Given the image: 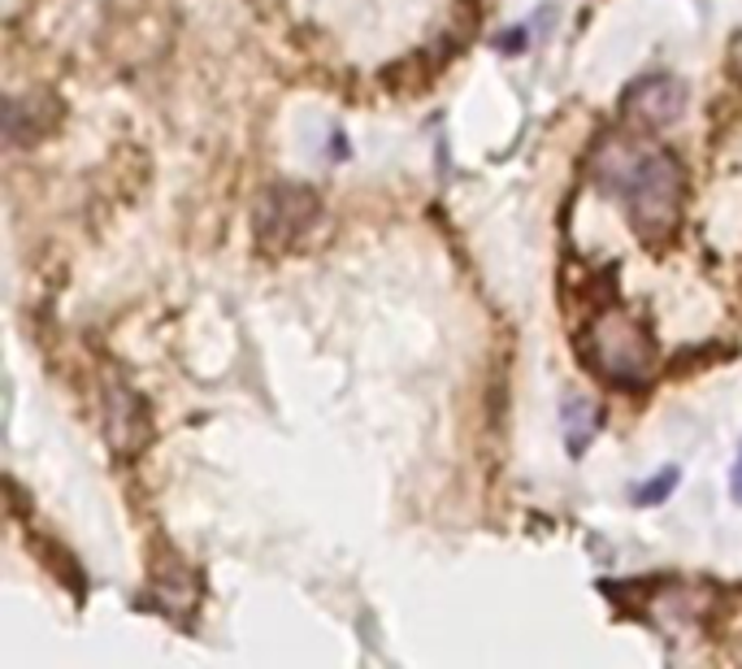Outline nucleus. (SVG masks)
<instances>
[{
  "label": "nucleus",
  "mask_w": 742,
  "mask_h": 669,
  "mask_svg": "<svg viewBox=\"0 0 742 669\" xmlns=\"http://www.w3.org/2000/svg\"><path fill=\"white\" fill-rule=\"evenodd\" d=\"M591 174L608 196L626 205V217L643 244L660 249L678 231L687 201V165L669 149H647L634 140L608 135L594 149Z\"/></svg>",
  "instance_id": "nucleus-1"
},
{
  "label": "nucleus",
  "mask_w": 742,
  "mask_h": 669,
  "mask_svg": "<svg viewBox=\"0 0 742 669\" xmlns=\"http://www.w3.org/2000/svg\"><path fill=\"white\" fill-rule=\"evenodd\" d=\"M582 361L603 383L639 392V387H651V378H655L660 348L634 313H626L621 305H608V310L594 313L587 335H582Z\"/></svg>",
  "instance_id": "nucleus-2"
},
{
  "label": "nucleus",
  "mask_w": 742,
  "mask_h": 669,
  "mask_svg": "<svg viewBox=\"0 0 742 669\" xmlns=\"http://www.w3.org/2000/svg\"><path fill=\"white\" fill-rule=\"evenodd\" d=\"M322 213V196L304 183H292V179H278L261 192V201L252 209V231H256V244L265 253H287L299 235L317 222Z\"/></svg>",
  "instance_id": "nucleus-3"
},
{
  "label": "nucleus",
  "mask_w": 742,
  "mask_h": 669,
  "mask_svg": "<svg viewBox=\"0 0 742 669\" xmlns=\"http://www.w3.org/2000/svg\"><path fill=\"white\" fill-rule=\"evenodd\" d=\"M100 422H104V439L118 457H140L152 444V413L149 401L118 374L104 378L100 392Z\"/></svg>",
  "instance_id": "nucleus-4"
},
{
  "label": "nucleus",
  "mask_w": 742,
  "mask_h": 669,
  "mask_svg": "<svg viewBox=\"0 0 742 669\" xmlns=\"http://www.w3.org/2000/svg\"><path fill=\"white\" fill-rule=\"evenodd\" d=\"M687 101H691V92H687V83L678 74H643V79H634L621 92V113L634 126L664 131V126H673L687 113Z\"/></svg>",
  "instance_id": "nucleus-5"
},
{
  "label": "nucleus",
  "mask_w": 742,
  "mask_h": 669,
  "mask_svg": "<svg viewBox=\"0 0 742 669\" xmlns=\"http://www.w3.org/2000/svg\"><path fill=\"white\" fill-rule=\"evenodd\" d=\"M594 430H599V409H594L591 401H565V448L573 453V457H582L587 453V444L594 439Z\"/></svg>",
  "instance_id": "nucleus-6"
},
{
  "label": "nucleus",
  "mask_w": 742,
  "mask_h": 669,
  "mask_svg": "<svg viewBox=\"0 0 742 669\" xmlns=\"http://www.w3.org/2000/svg\"><path fill=\"white\" fill-rule=\"evenodd\" d=\"M678 483H682V469H678V465H669L664 474L647 478L643 487L634 491V505H639V509H651V505H664V500L673 496V487H678Z\"/></svg>",
  "instance_id": "nucleus-7"
},
{
  "label": "nucleus",
  "mask_w": 742,
  "mask_h": 669,
  "mask_svg": "<svg viewBox=\"0 0 742 669\" xmlns=\"http://www.w3.org/2000/svg\"><path fill=\"white\" fill-rule=\"evenodd\" d=\"M730 491H734V500L742 505V457L739 465H734V474H730Z\"/></svg>",
  "instance_id": "nucleus-8"
}]
</instances>
